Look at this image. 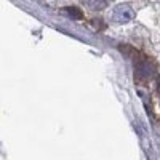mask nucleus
<instances>
[{
  "mask_svg": "<svg viewBox=\"0 0 160 160\" xmlns=\"http://www.w3.org/2000/svg\"><path fill=\"white\" fill-rule=\"evenodd\" d=\"M133 16H135V11H133V8L127 3H120L114 8V13H112V18L114 21L120 22V24H125V22H130L133 19Z\"/></svg>",
  "mask_w": 160,
  "mask_h": 160,
  "instance_id": "obj_2",
  "label": "nucleus"
},
{
  "mask_svg": "<svg viewBox=\"0 0 160 160\" xmlns=\"http://www.w3.org/2000/svg\"><path fill=\"white\" fill-rule=\"evenodd\" d=\"M133 64H135V78L138 83H148L155 75V64L138 51L133 53Z\"/></svg>",
  "mask_w": 160,
  "mask_h": 160,
  "instance_id": "obj_1",
  "label": "nucleus"
},
{
  "mask_svg": "<svg viewBox=\"0 0 160 160\" xmlns=\"http://www.w3.org/2000/svg\"><path fill=\"white\" fill-rule=\"evenodd\" d=\"M66 11H68L69 13V15H72L75 19H82V13H80L77 8H68V10H66Z\"/></svg>",
  "mask_w": 160,
  "mask_h": 160,
  "instance_id": "obj_4",
  "label": "nucleus"
},
{
  "mask_svg": "<svg viewBox=\"0 0 160 160\" xmlns=\"http://www.w3.org/2000/svg\"><path fill=\"white\" fill-rule=\"evenodd\" d=\"M83 3L90 10H104L108 7V0H83Z\"/></svg>",
  "mask_w": 160,
  "mask_h": 160,
  "instance_id": "obj_3",
  "label": "nucleus"
}]
</instances>
